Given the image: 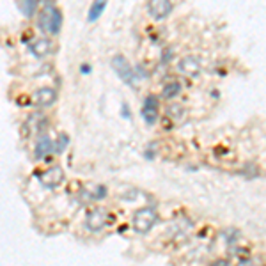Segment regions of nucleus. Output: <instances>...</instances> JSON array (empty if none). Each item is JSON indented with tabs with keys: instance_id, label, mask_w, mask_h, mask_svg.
Listing matches in <instances>:
<instances>
[{
	"instance_id": "obj_1",
	"label": "nucleus",
	"mask_w": 266,
	"mask_h": 266,
	"mask_svg": "<svg viewBox=\"0 0 266 266\" xmlns=\"http://www.w3.org/2000/svg\"><path fill=\"white\" fill-rule=\"evenodd\" d=\"M37 25L43 32L50 35H57L62 29V13L52 0H46L41 9L39 18H37Z\"/></svg>"
},
{
	"instance_id": "obj_2",
	"label": "nucleus",
	"mask_w": 266,
	"mask_h": 266,
	"mask_svg": "<svg viewBox=\"0 0 266 266\" xmlns=\"http://www.w3.org/2000/svg\"><path fill=\"white\" fill-rule=\"evenodd\" d=\"M156 220H158V215H156L155 208H140L133 213V229L138 234H146L153 229Z\"/></svg>"
},
{
	"instance_id": "obj_3",
	"label": "nucleus",
	"mask_w": 266,
	"mask_h": 266,
	"mask_svg": "<svg viewBox=\"0 0 266 266\" xmlns=\"http://www.w3.org/2000/svg\"><path fill=\"white\" fill-rule=\"evenodd\" d=\"M112 67H114V71L117 73V76L123 80L124 84L135 85V78H137V75H135L132 64L126 61L124 55H121V53L114 55V59H112Z\"/></svg>"
},
{
	"instance_id": "obj_4",
	"label": "nucleus",
	"mask_w": 266,
	"mask_h": 266,
	"mask_svg": "<svg viewBox=\"0 0 266 266\" xmlns=\"http://www.w3.org/2000/svg\"><path fill=\"white\" fill-rule=\"evenodd\" d=\"M39 179L41 186L46 188V190H53V188H57L62 181H64V170L61 167H50L48 170H44L37 176Z\"/></svg>"
},
{
	"instance_id": "obj_5",
	"label": "nucleus",
	"mask_w": 266,
	"mask_h": 266,
	"mask_svg": "<svg viewBox=\"0 0 266 266\" xmlns=\"http://www.w3.org/2000/svg\"><path fill=\"white\" fill-rule=\"evenodd\" d=\"M106 224V211L101 208H94V209H89L87 215H85V227L89 231H101Z\"/></svg>"
},
{
	"instance_id": "obj_6",
	"label": "nucleus",
	"mask_w": 266,
	"mask_h": 266,
	"mask_svg": "<svg viewBox=\"0 0 266 266\" xmlns=\"http://www.w3.org/2000/svg\"><path fill=\"white\" fill-rule=\"evenodd\" d=\"M172 11V2L170 0H149V5H147V13L151 14L153 20L160 22L170 14Z\"/></svg>"
},
{
	"instance_id": "obj_7",
	"label": "nucleus",
	"mask_w": 266,
	"mask_h": 266,
	"mask_svg": "<svg viewBox=\"0 0 266 266\" xmlns=\"http://www.w3.org/2000/svg\"><path fill=\"white\" fill-rule=\"evenodd\" d=\"M158 98L155 94H149V96L144 100V105H142V119L146 121L147 124H155L158 121Z\"/></svg>"
},
{
	"instance_id": "obj_8",
	"label": "nucleus",
	"mask_w": 266,
	"mask_h": 266,
	"mask_svg": "<svg viewBox=\"0 0 266 266\" xmlns=\"http://www.w3.org/2000/svg\"><path fill=\"white\" fill-rule=\"evenodd\" d=\"M52 151H55V142H53L46 133H41L37 142H35V149H34L35 160H43L44 156H48Z\"/></svg>"
},
{
	"instance_id": "obj_9",
	"label": "nucleus",
	"mask_w": 266,
	"mask_h": 266,
	"mask_svg": "<svg viewBox=\"0 0 266 266\" xmlns=\"http://www.w3.org/2000/svg\"><path fill=\"white\" fill-rule=\"evenodd\" d=\"M179 71H181L185 76H197L200 73V62L194 55H188V57H183L177 64Z\"/></svg>"
},
{
	"instance_id": "obj_10",
	"label": "nucleus",
	"mask_w": 266,
	"mask_h": 266,
	"mask_svg": "<svg viewBox=\"0 0 266 266\" xmlns=\"http://www.w3.org/2000/svg\"><path fill=\"white\" fill-rule=\"evenodd\" d=\"M55 100H57V93L53 87H41L34 94V103L37 106H50Z\"/></svg>"
},
{
	"instance_id": "obj_11",
	"label": "nucleus",
	"mask_w": 266,
	"mask_h": 266,
	"mask_svg": "<svg viewBox=\"0 0 266 266\" xmlns=\"http://www.w3.org/2000/svg\"><path fill=\"white\" fill-rule=\"evenodd\" d=\"M27 130L31 133H35V135H41L44 130V126H46V117H44L43 114H34L29 117V121H27Z\"/></svg>"
},
{
	"instance_id": "obj_12",
	"label": "nucleus",
	"mask_w": 266,
	"mask_h": 266,
	"mask_svg": "<svg viewBox=\"0 0 266 266\" xmlns=\"http://www.w3.org/2000/svg\"><path fill=\"white\" fill-rule=\"evenodd\" d=\"M50 48H52V43H50L48 39H44V37H43V39H37V41H34V43L29 44V50H31V53L37 59L44 57V55H48Z\"/></svg>"
},
{
	"instance_id": "obj_13",
	"label": "nucleus",
	"mask_w": 266,
	"mask_h": 266,
	"mask_svg": "<svg viewBox=\"0 0 266 266\" xmlns=\"http://www.w3.org/2000/svg\"><path fill=\"white\" fill-rule=\"evenodd\" d=\"M106 7V0H94L93 5L89 7V13H87V22H96L98 18L101 16L103 11Z\"/></svg>"
},
{
	"instance_id": "obj_14",
	"label": "nucleus",
	"mask_w": 266,
	"mask_h": 266,
	"mask_svg": "<svg viewBox=\"0 0 266 266\" xmlns=\"http://www.w3.org/2000/svg\"><path fill=\"white\" fill-rule=\"evenodd\" d=\"M37 2L39 0H18V9L22 11L23 16L31 18L34 16L35 9H37Z\"/></svg>"
},
{
	"instance_id": "obj_15",
	"label": "nucleus",
	"mask_w": 266,
	"mask_h": 266,
	"mask_svg": "<svg viewBox=\"0 0 266 266\" xmlns=\"http://www.w3.org/2000/svg\"><path fill=\"white\" fill-rule=\"evenodd\" d=\"M179 93H181V84H179V82H176V80H172V82L165 84L164 91H162L164 98H167V100H172V98H176Z\"/></svg>"
},
{
	"instance_id": "obj_16",
	"label": "nucleus",
	"mask_w": 266,
	"mask_h": 266,
	"mask_svg": "<svg viewBox=\"0 0 266 266\" xmlns=\"http://www.w3.org/2000/svg\"><path fill=\"white\" fill-rule=\"evenodd\" d=\"M69 144V137H67L66 133H61L59 138L55 140V153H64V149L67 147Z\"/></svg>"
},
{
	"instance_id": "obj_17",
	"label": "nucleus",
	"mask_w": 266,
	"mask_h": 266,
	"mask_svg": "<svg viewBox=\"0 0 266 266\" xmlns=\"http://www.w3.org/2000/svg\"><path fill=\"white\" fill-rule=\"evenodd\" d=\"M105 195H106V190H105V188H103V186H98V190H96V192H93V195H91V197H93V199H103Z\"/></svg>"
},
{
	"instance_id": "obj_18",
	"label": "nucleus",
	"mask_w": 266,
	"mask_h": 266,
	"mask_svg": "<svg viewBox=\"0 0 266 266\" xmlns=\"http://www.w3.org/2000/svg\"><path fill=\"white\" fill-rule=\"evenodd\" d=\"M170 57H172V48H168L167 52H165V55H162V62H164V64H167Z\"/></svg>"
},
{
	"instance_id": "obj_19",
	"label": "nucleus",
	"mask_w": 266,
	"mask_h": 266,
	"mask_svg": "<svg viewBox=\"0 0 266 266\" xmlns=\"http://www.w3.org/2000/svg\"><path fill=\"white\" fill-rule=\"evenodd\" d=\"M209 266H229V261H226V259H217V261H213Z\"/></svg>"
},
{
	"instance_id": "obj_20",
	"label": "nucleus",
	"mask_w": 266,
	"mask_h": 266,
	"mask_svg": "<svg viewBox=\"0 0 266 266\" xmlns=\"http://www.w3.org/2000/svg\"><path fill=\"white\" fill-rule=\"evenodd\" d=\"M123 117L124 119H130V108H128V105H126V103H123Z\"/></svg>"
},
{
	"instance_id": "obj_21",
	"label": "nucleus",
	"mask_w": 266,
	"mask_h": 266,
	"mask_svg": "<svg viewBox=\"0 0 266 266\" xmlns=\"http://www.w3.org/2000/svg\"><path fill=\"white\" fill-rule=\"evenodd\" d=\"M80 71H82L84 75H87V73H91V66H87V64H84V66L80 67Z\"/></svg>"
}]
</instances>
